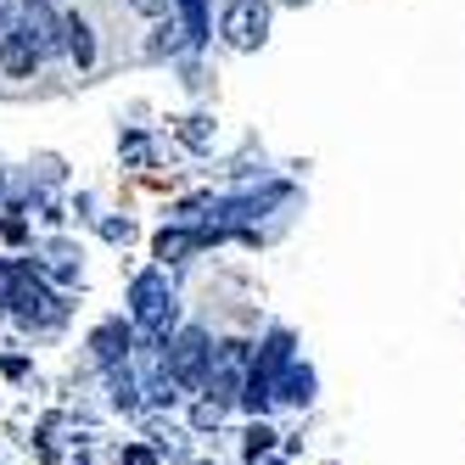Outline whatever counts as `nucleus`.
Wrapping results in <instances>:
<instances>
[{"label":"nucleus","instance_id":"nucleus-1","mask_svg":"<svg viewBox=\"0 0 465 465\" xmlns=\"http://www.w3.org/2000/svg\"><path fill=\"white\" fill-rule=\"evenodd\" d=\"M219 35L236 45V51H258L263 35H270V0H230Z\"/></svg>","mask_w":465,"mask_h":465},{"label":"nucleus","instance_id":"nucleus-2","mask_svg":"<svg viewBox=\"0 0 465 465\" xmlns=\"http://www.w3.org/2000/svg\"><path fill=\"white\" fill-rule=\"evenodd\" d=\"M129 303H135V320H141L146 331H169V320H174V303H169V281H163L157 270H146V275L135 281V292H129Z\"/></svg>","mask_w":465,"mask_h":465},{"label":"nucleus","instance_id":"nucleus-3","mask_svg":"<svg viewBox=\"0 0 465 465\" xmlns=\"http://www.w3.org/2000/svg\"><path fill=\"white\" fill-rule=\"evenodd\" d=\"M40 62L45 56H40V40H35L28 23H6V28H0V68H6L12 79H28Z\"/></svg>","mask_w":465,"mask_h":465},{"label":"nucleus","instance_id":"nucleus-4","mask_svg":"<svg viewBox=\"0 0 465 465\" xmlns=\"http://www.w3.org/2000/svg\"><path fill=\"white\" fill-rule=\"evenodd\" d=\"M169 364H174V381H203V371L213 364V348H208V337L203 331H180V342H174V353H169Z\"/></svg>","mask_w":465,"mask_h":465},{"label":"nucleus","instance_id":"nucleus-5","mask_svg":"<svg viewBox=\"0 0 465 465\" xmlns=\"http://www.w3.org/2000/svg\"><path fill=\"white\" fill-rule=\"evenodd\" d=\"M62 51H68L79 68H90V62H95V40H90V23H84V17H68V23H62Z\"/></svg>","mask_w":465,"mask_h":465},{"label":"nucleus","instance_id":"nucleus-6","mask_svg":"<svg viewBox=\"0 0 465 465\" xmlns=\"http://www.w3.org/2000/svg\"><path fill=\"white\" fill-rule=\"evenodd\" d=\"M180 12H185V35H191V45H203V40H208V0H180Z\"/></svg>","mask_w":465,"mask_h":465},{"label":"nucleus","instance_id":"nucleus-7","mask_svg":"<svg viewBox=\"0 0 465 465\" xmlns=\"http://www.w3.org/2000/svg\"><path fill=\"white\" fill-rule=\"evenodd\" d=\"M309 392H314V376H309V371H297V364H286L281 398H292V404H309Z\"/></svg>","mask_w":465,"mask_h":465},{"label":"nucleus","instance_id":"nucleus-8","mask_svg":"<svg viewBox=\"0 0 465 465\" xmlns=\"http://www.w3.org/2000/svg\"><path fill=\"white\" fill-rule=\"evenodd\" d=\"M169 6L174 0H135V12H146V17H169Z\"/></svg>","mask_w":465,"mask_h":465},{"label":"nucleus","instance_id":"nucleus-9","mask_svg":"<svg viewBox=\"0 0 465 465\" xmlns=\"http://www.w3.org/2000/svg\"><path fill=\"white\" fill-rule=\"evenodd\" d=\"M12 23V12H6V0H0V28H6Z\"/></svg>","mask_w":465,"mask_h":465},{"label":"nucleus","instance_id":"nucleus-10","mask_svg":"<svg viewBox=\"0 0 465 465\" xmlns=\"http://www.w3.org/2000/svg\"><path fill=\"white\" fill-rule=\"evenodd\" d=\"M292 6H303V0H292Z\"/></svg>","mask_w":465,"mask_h":465}]
</instances>
